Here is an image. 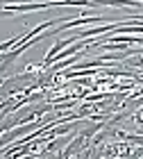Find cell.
Instances as JSON below:
<instances>
[{
  "label": "cell",
  "mask_w": 143,
  "mask_h": 159,
  "mask_svg": "<svg viewBox=\"0 0 143 159\" xmlns=\"http://www.w3.org/2000/svg\"><path fill=\"white\" fill-rule=\"evenodd\" d=\"M96 20H105V18L102 16H77L73 20H66V23L59 25V27H55V30H50V34H59L64 30H73V27H77V25H89V23H96Z\"/></svg>",
  "instance_id": "cell-1"
}]
</instances>
